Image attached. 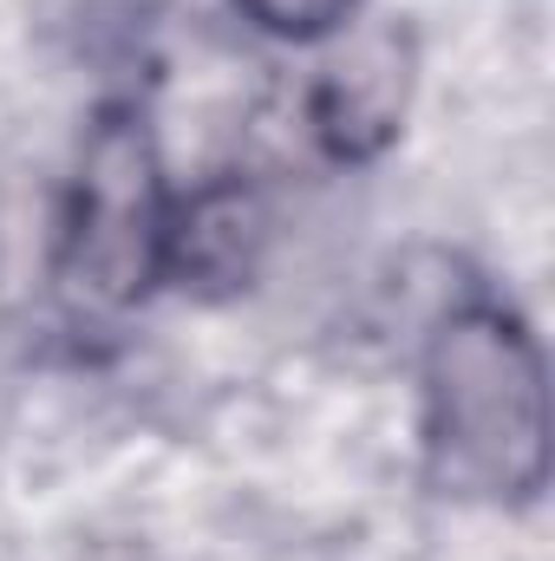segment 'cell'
Returning a JSON list of instances; mask_svg holds the SVG:
<instances>
[{
    "mask_svg": "<svg viewBox=\"0 0 555 561\" xmlns=\"http://www.w3.org/2000/svg\"><path fill=\"white\" fill-rule=\"evenodd\" d=\"M418 444L438 496L530 510L550 490V366L510 300L464 294L438 313L418 359Z\"/></svg>",
    "mask_w": 555,
    "mask_h": 561,
    "instance_id": "obj_1",
    "label": "cell"
},
{
    "mask_svg": "<svg viewBox=\"0 0 555 561\" xmlns=\"http://www.w3.org/2000/svg\"><path fill=\"white\" fill-rule=\"evenodd\" d=\"M170 216L177 196L150 112L138 99L99 105L53 242V294L72 333L118 327L157 294V280H170Z\"/></svg>",
    "mask_w": 555,
    "mask_h": 561,
    "instance_id": "obj_2",
    "label": "cell"
},
{
    "mask_svg": "<svg viewBox=\"0 0 555 561\" xmlns=\"http://www.w3.org/2000/svg\"><path fill=\"white\" fill-rule=\"evenodd\" d=\"M412 79H418V46L399 20L360 33V39L307 85L314 144H320L333 163H373V157H386V150L399 144V131H406Z\"/></svg>",
    "mask_w": 555,
    "mask_h": 561,
    "instance_id": "obj_3",
    "label": "cell"
},
{
    "mask_svg": "<svg viewBox=\"0 0 555 561\" xmlns=\"http://www.w3.org/2000/svg\"><path fill=\"white\" fill-rule=\"evenodd\" d=\"M269 249V203L242 176H216L196 196H177L170 216V280L190 294L249 287Z\"/></svg>",
    "mask_w": 555,
    "mask_h": 561,
    "instance_id": "obj_4",
    "label": "cell"
},
{
    "mask_svg": "<svg viewBox=\"0 0 555 561\" xmlns=\"http://www.w3.org/2000/svg\"><path fill=\"white\" fill-rule=\"evenodd\" d=\"M236 7H242V20L262 26L269 39H294V46H307V39L340 33L347 13H353L360 0H236Z\"/></svg>",
    "mask_w": 555,
    "mask_h": 561,
    "instance_id": "obj_5",
    "label": "cell"
}]
</instances>
